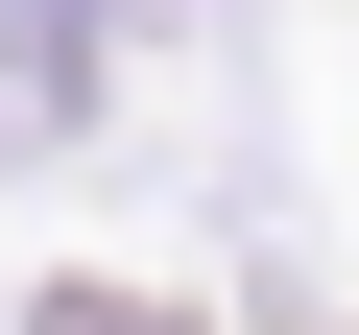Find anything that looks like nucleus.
Wrapping results in <instances>:
<instances>
[{
  "label": "nucleus",
  "instance_id": "f257e3e1",
  "mask_svg": "<svg viewBox=\"0 0 359 335\" xmlns=\"http://www.w3.org/2000/svg\"><path fill=\"white\" fill-rule=\"evenodd\" d=\"M48 335H168V311H120V287H48Z\"/></svg>",
  "mask_w": 359,
  "mask_h": 335
}]
</instances>
